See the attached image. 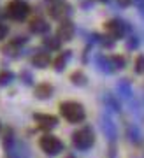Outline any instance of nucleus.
Returning <instances> with one entry per match:
<instances>
[{
    "mask_svg": "<svg viewBox=\"0 0 144 158\" xmlns=\"http://www.w3.org/2000/svg\"><path fill=\"white\" fill-rule=\"evenodd\" d=\"M60 113L70 123H81L84 119V107L78 102H63L60 106Z\"/></svg>",
    "mask_w": 144,
    "mask_h": 158,
    "instance_id": "nucleus-1",
    "label": "nucleus"
},
{
    "mask_svg": "<svg viewBox=\"0 0 144 158\" xmlns=\"http://www.w3.org/2000/svg\"><path fill=\"white\" fill-rule=\"evenodd\" d=\"M35 119L39 121V125L42 128H53L56 125V118L55 116H46V114H35Z\"/></svg>",
    "mask_w": 144,
    "mask_h": 158,
    "instance_id": "nucleus-5",
    "label": "nucleus"
},
{
    "mask_svg": "<svg viewBox=\"0 0 144 158\" xmlns=\"http://www.w3.org/2000/svg\"><path fill=\"white\" fill-rule=\"evenodd\" d=\"M104 2H105V0H104Z\"/></svg>",
    "mask_w": 144,
    "mask_h": 158,
    "instance_id": "nucleus-14",
    "label": "nucleus"
},
{
    "mask_svg": "<svg viewBox=\"0 0 144 158\" xmlns=\"http://www.w3.org/2000/svg\"><path fill=\"white\" fill-rule=\"evenodd\" d=\"M6 35H7V28H6V27H4V25H0V40L4 39Z\"/></svg>",
    "mask_w": 144,
    "mask_h": 158,
    "instance_id": "nucleus-13",
    "label": "nucleus"
},
{
    "mask_svg": "<svg viewBox=\"0 0 144 158\" xmlns=\"http://www.w3.org/2000/svg\"><path fill=\"white\" fill-rule=\"evenodd\" d=\"M135 70L137 72H144V56H139L135 62Z\"/></svg>",
    "mask_w": 144,
    "mask_h": 158,
    "instance_id": "nucleus-12",
    "label": "nucleus"
},
{
    "mask_svg": "<svg viewBox=\"0 0 144 158\" xmlns=\"http://www.w3.org/2000/svg\"><path fill=\"white\" fill-rule=\"evenodd\" d=\"M33 63H35V65H39V67H44V65L49 63V56L44 55V53H40V55H37V56L33 58Z\"/></svg>",
    "mask_w": 144,
    "mask_h": 158,
    "instance_id": "nucleus-7",
    "label": "nucleus"
},
{
    "mask_svg": "<svg viewBox=\"0 0 144 158\" xmlns=\"http://www.w3.org/2000/svg\"><path fill=\"white\" fill-rule=\"evenodd\" d=\"M40 148H42V151L48 153V155H58V153L63 149V144H61V141L55 135H44L40 139Z\"/></svg>",
    "mask_w": 144,
    "mask_h": 158,
    "instance_id": "nucleus-4",
    "label": "nucleus"
},
{
    "mask_svg": "<svg viewBox=\"0 0 144 158\" xmlns=\"http://www.w3.org/2000/svg\"><path fill=\"white\" fill-rule=\"evenodd\" d=\"M7 16L11 18V19H16V21H21L25 18L28 16V12H30V7H28L27 2H23V0H12L9 2V6H7Z\"/></svg>",
    "mask_w": 144,
    "mask_h": 158,
    "instance_id": "nucleus-2",
    "label": "nucleus"
},
{
    "mask_svg": "<svg viewBox=\"0 0 144 158\" xmlns=\"http://www.w3.org/2000/svg\"><path fill=\"white\" fill-rule=\"evenodd\" d=\"M49 93H51V88H49V86H40L39 90H37V95H39L40 98H46Z\"/></svg>",
    "mask_w": 144,
    "mask_h": 158,
    "instance_id": "nucleus-10",
    "label": "nucleus"
},
{
    "mask_svg": "<svg viewBox=\"0 0 144 158\" xmlns=\"http://www.w3.org/2000/svg\"><path fill=\"white\" fill-rule=\"evenodd\" d=\"M11 79H12V74H9V72L0 74V85H7V83H9Z\"/></svg>",
    "mask_w": 144,
    "mask_h": 158,
    "instance_id": "nucleus-11",
    "label": "nucleus"
},
{
    "mask_svg": "<svg viewBox=\"0 0 144 158\" xmlns=\"http://www.w3.org/2000/svg\"><path fill=\"white\" fill-rule=\"evenodd\" d=\"M107 30H109V32H112L116 37H120V35H121V32H123V30L120 28V23H118V21H111L109 25H107Z\"/></svg>",
    "mask_w": 144,
    "mask_h": 158,
    "instance_id": "nucleus-8",
    "label": "nucleus"
},
{
    "mask_svg": "<svg viewBox=\"0 0 144 158\" xmlns=\"http://www.w3.org/2000/svg\"><path fill=\"white\" fill-rule=\"evenodd\" d=\"M32 30H33V32H44V30H46V23L40 21V19H39V21H33L32 23Z\"/></svg>",
    "mask_w": 144,
    "mask_h": 158,
    "instance_id": "nucleus-9",
    "label": "nucleus"
},
{
    "mask_svg": "<svg viewBox=\"0 0 144 158\" xmlns=\"http://www.w3.org/2000/svg\"><path fill=\"white\" fill-rule=\"evenodd\" d=\"M72 25L70 23H65V25H61V28H60V32H58V37L60 39H63V40H67V39H70L72 37Z\"/></svg>",
    "mask_w": 144,
    "mask_h": 158,
    "instance_id": "nucleus-6",
    "label": "nucleus"
},
{
    "mask_svg": "<svg viewBox=\"0 0 144 158\" xmlns=\"http://www.w3.org/2000/svg\"><path fill=\"white\" fill-rule=\"evenodd\" d=\"M72 141L78 149H88L93 144V132L90 128H81L72 135Z\"/></svg>",
    "mask_w": 144,
    "mask_h": 158,
    "instance_id": "nucleus-3",
    "label": "nucleus"
}]
</instances>
